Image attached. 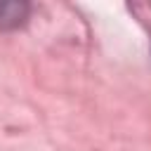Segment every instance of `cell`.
I'll return each instance as SVG.
<instances>
[{
	"instance_id": "6da1fadb",
	"label": "cell",
	"mask_w": 151,
	"mask_h": 151,
	"mask_svg": "<svg viewBox=\"0 0 151 151\" xmlns=\"http://www.w3.org/2000/svg\"><path fill=\"white\" fill-rule=\"evenodd\" d=\"M26 12H28V7H26V5H19V2L0 5V28L19 26V24L26 19Z\"/></svg>"
}]
</instances>
